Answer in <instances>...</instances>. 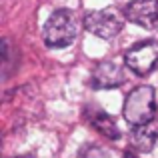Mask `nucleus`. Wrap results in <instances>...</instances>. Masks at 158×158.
Here are the masks:
<instances>
[{
	"label": "nucleus",
	"mask_w": 158,
	"mask_h": 158,
	"mask_svg": "<svg viewBox=\"0 0 158 158\" xmlns=\"http://www.w3.org/2000/svg\"><path fill=\"white\" fill-rule=\"evenodd\" d=\"M78 30H80L78 14L68 8H60V10L52 12L44 24V44L48 48H66L76 40Z\"/></svg>",
	"instance_id": "1"
},
{
	"label": "nucleus",
	"mask_w": 158,
	"mask_h": 158,
	"mask_svg": "<svg viewBox=\"0 0 158 158\" xmlns=\"http://www.w3.org/2000/svg\"><path fill=\"white\" fill-rule=\"evenodd\" d=\"M122 114L130 126H146V124L154 122L156 116V92L152 86L142 84L136 86L134 90H130L124 100Z\"/></svg>",
	"instance_id": "2"
},
{
	"label": "nucleus",
	"mask_w": 158,
	"mask_h": 158,
	"mask_svg": "<svg viewBox=\"0 0 158 158\" xmlns=\"http://www.w3.org/2000/svg\"><path fill=\"white\" fill-rule=\"evenodd\" d=\"M124 20H126V14H122L118 8H102V10L88 12L82 24L90 34L102 40H112L124 28Z\"/></svg>",
	"instance_id": "3"
},
{
	"label": "nucleus",
	"mask_w": 158,
	"mask_h": 158,
	"mask_svg": "<svg viewBox=\"0 0 158 158\" xmlns=\"http://www.w3.org/2000/svg\"><path fill=\"white\" fill-rule=\"evenodd\" d=\"M124 62L136 76H148L158 68V40H144L134 44L124 54Z\"/></svg>",
	"instance_id": "4"
},
{
	"label": "nucleus",
	"mask_w": 158,
	"mask_h": 158,
	"mask_svg": "<svg viewBox=\"0 0 158 158\" xmlns=\"http://www.w3.org/2000/svg\"><path fill=\"white\" fill-rule=\"evenodd\" d=\"M92 86L98 90H110V88H118L126 82V72L120 64L110 60L98 62L92 70Z\"/></svg>",
	"instance_id": "5"
},
{
	"label": "nucleus",
	"mask_w": 158,
	"mask_h": 158,
	"mask_svg": "<svg viewBox=\"0 0 158 158\" xmlns=\"http://www.w3.org/2000/svg\"><path fill=\"white\" fill-rule=\"evenodd\" d=\"M126 18L140 28L158 26V0H130L124 10Z\"/></svg>",
	"instance_id": "6"
},
{
	"label": "nucleus",
	"mask_w": 158,
	"mask_h": 158,
	"mask_svg": "<svg viewBox=\"0 0 158 158\" xmlns=\"http://www.w3.org/2000/svg\"><path fill=\"white\" fill-rule=\"evenodd\" d=\"M158 142V122L146 124V126H138L132 130L130 134V146L134 152H152V148Z\"/></svg>",
	"instance_id": "7"
},
{
	"label": "nucleus",
	"mask_w": 158,
	"mask_h": 158,
	"mask_svg": "<svg viewBox=\"0 0 158 158\" xmlns=\"http://www.w3.org/2000/svg\"><path fill=\"white\" fill-rule=\"evenodd\" d=\"M86 120L90 122V126L96 128L106 138H110V140L120 138V130H118V126H116L114 118H112L108 112L100 110V108H88V110H86Z\"/></svg>",
	"instance_id": "8"
},
{
	"label": "nucleus",
	"mask_w": 158,
	"mask_h": 158,
	"mask_svg": "<svg viewBox=\"0 0 158 158\" xmlns=\"http://www.w3.org/2000/svg\"><path fill=\"white\" fill-rule=\"evenodd\" d=\"M12 54H14V48L10 46V40L4 38L2 40V76L8 78L12 72L16 70V66H12Z\"/></svg>",
	"instance_id": "9"
},
{
	"label": "nucleus",
	"mask_w": 158,
	"mask_h": 158,
	"mask_svg": "<svg viewBox=\"0 0 158 158\" xmlns=\"http://www.w3.org/2000/svg\"><path fill=\"white\" fill-rule=\"evenodd\" d=\"M78 158H108L106 152L102 150L100 146H94V144H86L80 152H78Z\"/></svg>",
	"instance_id": "10"
},
{
	"label": "nucleus",
	"mask_w": 158,
	"mask_h": 158,
	"mask_svg": "<svg viewBox=\"0 0 158 158\" xmlns=\"http://www.w3.org/2000/svg\"><path fill=\"white\" fill-rule=\"evenodd\" d=\"M124 158H138V156H136L134 152H126V154H124Z\"/></svg>",
	"instance_id": "11"
}]
</instances>
